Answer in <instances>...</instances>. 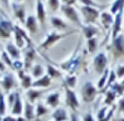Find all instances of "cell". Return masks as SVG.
<instances>
[{"label":"cell","mask_w":124,"mask_h":121,"mask_svg":"<svg viewBox=\"0 0 124 121\" xmlns=\"http://www.w3.org/2000/svg\"><path fill=\"white\" fill-rule=\"evenodd\" d=\"M77 32H78V30H71L66 33H58L57 31H52V32H49L46 35L45 39L40 44V48L45 49V50L49 49L52 46H54L56 43H58L59 40L69 37V36H71L73 34H75V33H77Z\"/></svg>","instance_id":"obj_1"},{"label":"cell","mask_w":124,"mask_h":121,"mask_svg":"<svg viewBox=\"0 0 124 121\" xmlns=\"http://www.w3.org/2000/svg\"><path fill=\"white\" fill-rule=\"evenodd\" d=\"M108 50L111 52L114 61L124 57V34H120L116 38L111 40V44L108 46Z\"/></svg>","instance_id":"obj_2"},{"label":"cell","mask_w":124,"mask_h":121,"mask_svg":"<svg viewBox=\"0 0 124 121\" xmlns=\"http://www.w3.org/2000/svg\"><path fill=\"white\" fill-rule=\"evenodd\" d=\"M80 13H81L84 23H86L87 25H94L98 22V19L100 18L101 14L97 8L87 7V6H81L80 7Z\"/></svg>","instance_id":"obj_3"},{"label":"cell","mask_w":124,"mask_h":121,"mask_svg":"<svg viewBox=\"0 0 124 121\" xmlns=\"http://www.w3.org/2000/svg\"><path fill=\"white\" fill-rule=\"evenodd\" d=\"M99 89H97L94 84L90 81H87L81 86V97L85 102H92L97 97Z\"/></svg>","instance_id":"obj_4"},{"label":"cell","mask_w":124,"mask_h":121,"mask_svg":"<svg viewBox=\"0 0 124 121\" xmlns=\"http://www.w3.org/2000/svg\"><path fill=\"white\" fill-rule=\"evenodd\" d=\"M61 10L62 12L64 13V15L67 18L68 20H69L71 23H74L75 25L79 26L80 28L84 26V24H82L81 20H80V16L79 14H78L77 10L74 8V6H66V5H62L61 6Z\"/></svg>","instance_id":"obj_5"},{"label":"cell","mask_w":124,"mask_h":121,"mask_svg":"<svg viewBox=\"0 0 124 121\" xmlns=\"http://www.w3.org/2000/svg\"><path fill=\"white\" fill-rule=\"evenodd\" d=\"M63 85H64V89H65V104L67 107H69L75 112L80 106L79 99H78L77 95H76V93L74 92L73 89L66 86L65 84H63Z\"/></svg>","instance_id":"obj_6"},{"label":"cell","mask_w":124,"mask_h":121,"mask_svg":"<svg viewBox=\"0 0 124 121\" xmlns=\"http://www.w3.org/2000/svg\"><path fill=\"white\" fill-rule=\"evenodd\" d=\"M80 61H81L80 60V57L76 56V52H74L73 57H70L68 60L61 63L59 67H61L62 69H64L65 71H67L69 74H75L77 69L80 67Z\"/></svg>","instance_id":"obj_7"},{"label":"cell","mask_w":124,"mask_h":121,"mask_svg":"<svg viewBox=\"0 0 124 121\" xmlns=\"http://www.w3.org/2000/svg\"><path fill=\"white\" fill-rule=\"evenodd\" d=\"M14 32V24L7 19L6 16H1L0 18V37L3 39L10 38L11 34Z\"/></svg>","instance_id":"obj_8"},{"label":"cell","mask_w":124,"mask_h":121,"mask_svg":"<svg viewBox=\"0 0 124 121\" xmlns=\"http://www.w3.org/2000/svg\"><path fill=\"white\" fill-rule=\"evenodd\" d=\"M109 60L108 57L104 52H100L93 58V69L98 74H102L107 69H108Z\"/></svg>","instance_id":"obj_9"},{"label":"cell","mask_w":124,"mask_h":121,"mask_svg":"<svg viewBox=\"0 0 124 121\" xmlns=\"http://www.w3.org/2000/svg\"><path fill=\"white\" fill-rule=\"evenodd\" d=\"M0 84H1V87L5 91V93L9 94L16 86V79L12 73H6L1 79Z\"/></svg>","instance_id":"obj_10"},{"label":"cell","mask_w":124,"mask_h":121,"mask_svg":"<svg viewBox=\"0 0 124 121\" xmlns=\"http://www.w3.org/2000/svg\"><path fill=\"white\" fill-rule=\"evenodd\" d=\"M123 13L124 9L119 11L114 16V22L112 25V32H111V40L116 38L120 35V33L122 31V24H123Z\"/></svg>","instance_id":"obj_11"},{"label":"cell","mask_w":124,"mask_h":121,"mask_svg":"<svg viewBox=\"0 0 124 121\" xmlns=\"http://www.w3.org/2000/svg\"><path fill=\"white\" fill-rule=\"evenodd\" d=\"M12 11H13V14L16 19L19 20V22L25 24L26 21V11H25V7L22 2H12L11 5Z\"/></svg>","instance_id":"obj_12"},{"label":"cell","mask_w":124,"mask_h":121,"mask_svg":"<svg viewBox=\"0 0 124 121\" xmlns=\"http://www.w3.org/2000/svg\"><path fill=\"white\" fill-rule=\"evenodd\" d=\"M36 57V51L33 45H28L25 48V54H24V70L31 69L33 67V61Z\"/></svg>","instance_id":"obj_13"},{"label":"cell","mask_w":124,"mask_h":121,"mask_svg":"<svg viewBox=\"0 0 124 121\" xmlns=\"http://www.w3.org/2000/svg\"><path fill=\"white\" fill-rule=\"evenodd\" d=\"M23 109H24V102H22L21 95H20V93L18 92V93H16V100H14L13 105H12L11 109H10V112H11V115L14 117H20L23 114Z\"/></svg>","instance_id":"obj_14"},{"label":"cell","mask_w":124,"mask_h":121,"mask_svg":"<svg viewBox=\"0 0 124 121\" xmlns=\"http://www.w3.org/2000/svg\"><path fill=\"white\" fill-rule=\"evenodd\" d=\"M59 102H61V94H59V92H52L45 98V105L48 108L56 109V108H58Z\"/></svg>","instance_id":"obj_15"},{"label":"cell","mask_w":124,"mask_h":121,"mask_svg":"<svg viewBox=\"0 0 124 121\" xmlns=\"http://www.w3.org/2000/svg\"><path fill=\"white\" fill-rule=\"evenodd\" d=\"M100 20H101V24L104 31H109L110 28H112L113 22H114V16L111 12L108 11H103L100 14Z\"/></svg>","instance_id":"obj_16"},{"label":"cell","mask_w":124,"mask_h":121,"mask_svg":"<svg viewBox=\"0 0 124 121\" xmlns=\"http://www.w3.org/2000/svg\"><path fill=\"white\" fill-rule=\"evenodd\" d=\"M36 19L42 26L45 25L46 22V10L44 2L42 0H36Z\"/></svg>","instance_id":"obj_17"},{"label":"cell","mask_w":124,"mask_h":121,"mask_svg":"<svg viewBox=\"0 0 124 121\" xmlns=\"http://www.w3.org/2000/svg\"><path fill=\"white\" fill-rule=\"evenodd\" d=\"M24 25H25L26 30L29 31V33H30L31 35H35V34L38 33V31H39V21H38V19H36V16L32 15V14L28 15Z\"/></svg>","instance_id":"obj_18"},{"label":"cell","mask_w":124,"mask_h":121,"mask_svg":"<svg viewBox=\"0 0 124 121\" xmlns=\"http://www.w3.org/2000/svg\"><path fill=\"white\" fill-rule=\"evenodd\" d=\"M44 92H45L44 89H34V87H32V89H28V91H26L28 102H30L31 104H34V102L44 94Z\"/></svg>","instance_id":"obj_19"},{"label":"cell","mask_w":124,"mask_h":121,"mask_svg":"<svg viewBox=\"0 0 124 121\" xmlns=\"http://www.w3.org/2000/svg\"><path fill=\"white\" fill-rule=\"evenodd\" d=\"M6 51L12 58V60H20V58H21V50H20V48L16 44L8 43L6 45Z\"/></svg>","instance_id":"obj_20"},{"label":"cell","mask_w":124,"mask_h":121,"mask_svg":"<svg viewBox=\"0 0 124 121\" xmlns=\"http://www.w3.org/2000/svg\"><path fill=\"white\" fill-rule=\"evenodd\" d=\"M52 85V79L48 76L47 74L43 75L40 79H36L35 81H33V85L32 87L34 89H47Z\"/></svg>","instance_id":"obj_21"},{"label":"cell","mask_w":124,"mask_h":121,"mask_svg":"<svg viewBox=\"0 0 124 121\" xmlns=\"http://www.w3.org/2000/svg\"><path fill=\"white\" fill-rule=\"evenodd\" d=\"M49 22H51L52 26L55 28L56 31H61V32H64V31L68 30V25L63 19L58 18V16H51L49 18Z\"/></svg>","instance_id":"obj_22"},{"label":"cell","mask_w":124,"mask_h":121,"mask_svg":"<svg viewBox=\"0 0 124 121\" xmlns=\"http://www.w3.org/2000/svg\"><path fill=\"white\" fill-rule=\"evenodd\" d=\"M82 34L87 39H90V38L96 37L98 34H100V31L97 27L96 25H84L81 27Z\"/></svg>","instance_id":"obj_23"},{"label":"cell","mask_w":124,"mask_h":121,"mask_svg":"<svg viewBox=\"0 0 124 121\" xmlns=\"http://www.w3.org/2000/svg\"><path fill=\"white\" fill-rule=\"evenodd\" d=\"M52 119L54 121H68L69 116L65 108H56L52 114Z\"/></svg>","instance_id":"obj_24"},{"label":"cell","mask_w":124,"mask_h":121,"mask_svg":"<svg viewBox=\"0 0 124 121\" xmlns=\"http://www.w3.org/2000/svg\"><path fill=\"white\" fill-rule=\"evenodd\" d=\"M23 115H24V118L28 121H31L35 118V108H34V106H33V104H31L30 102H24Z\"/></svg>","instance_id":"obj_25"},{"label":"cell","mask_w":124,"mask_h":121,"mask_svg":"<svg viewBox=\"0 0 124 121\" xmlns=\"http://www.w3.org/2000/svg\"><path fill=\"white\" fill-rule=\"evenodd\" d=\"M116 97H117L116 93H115V92L113 91L112 89H109L108 91L105 92V97H104V100H103L104 105L108 106V107H111V106L114 104Z\"/></svg>","instance_id":"obj_26"},{"label":"cell","mask_w":124,"mask_h":121,"mask_svg":"<svg viewBox=\"0 0 124 121\" xmlns=\"http://www.w3.org/2000/svg\"><path fill=\"white\" fill-rule=\"evenodd\" d=\"M48 111H49L48 107H47L45 104L39 102L38 104H36V108H35V118H41V117L45 116Z\"/></svg>","instance_id":"obj_27"},{"label":"cell","mask_w":124,"mask_h":121,"mask_svg":"<svg viewBox=\"0 0 124 121\" xmlns=\"http://www.w3.org/2000/svg\"><path fill=\"white\" fill-rule=\"evenodd\" d=\"M46 71H47L46 74L48 75L52 80L62 77V72L58 70V69H57V68H55L53 64H47L46 65Z\"/></svg>","instance_id":"obj_28"},{"label":"cell","mask_w":124,"mask_h":121,"mask_svg":"<svg viewBox=\"0 0 124 121\" xmlns=\"http://www.w3.org/2000/svg\"><path fill=\"white\" fill-rule=\"evenodd\" d=\"M44 67L41 64H33V67L31 68V75L32 77H36V79H40L42 77L44 74Z\"/></svg>","instance_id":"obj_29"},{"label":"cell","mask_w":124,"mask_h":121,"mask_svg":"<svg viewBox=\"0 0 124 121\" xmlns=\"http://www.w3.org/2000/svg\"><path fill=\"white\" fill-rule=\"evenodd\" d=\"M13 35H14V40H16V45L18 47H19L20 49L21 48H24L25 47V44H28V43H25V38L22 36V34L19 32V31L16 30V27H14V32H13Z\"/></svg>","instance_id":"obj_30"},{"label":"cell","mask_w":124,"mask_h":121,"mask_svg":"<svg viewBox=\"0 0 124 121\" xmlns=\"http://www.w3.org/2000/svg\"><path fill=\"white\" fill-rule=\"evenodd\" d=\"M109 73H110V69H107V70L101 74L100 80H99L98 83H97V89H98L99 91H102V89L105 87V84H107V82H108Z\"/></svg>","instance_id":"obj_31"},{"label":"cell","mask_w":124,"mask_h":121,"mask_svg":"<svg viewBox=\"0 0 124 121\" xmlns=\"http://www.w3.org/2000/svg\"><path fill=\"white\" fill-rule=\"evenodd\" d=\"M124 9V0H114L110 6V12L112 14H116L119 11Z\"/></svg>","instance_id":"obj_32"},{"label":"cell","mask_w":124,"mask_h":121,"mask_svg":"<svg viewBox=\"0 0 124 121\" xmlns=\"http://www.w3.org/2000/svg\"><path fill=\"white\" fill-rule=\"evenodd\" d=\"M21 86H22V89H32V85H33V80H32V75H30V74H28L26 73L25 75H24L23 77H22L21 80Z\"/></svg>","instance_id":"obj_33"},{"label":"cell","mask_w":124,"mask_h":121,"mask_svg":"<svg viewBox=\"0 0 124 121\" xmlns=\"http://www.w3.org/2000/svg\"><path fill=\"white\" fill-rule=\"evenodd\" d=\"M63 84H65L66 86L70 87V89H75L76 85H77V76L75 74H69L65 77Z\"/></svg>","instance_id":"obj_34"},{"label":"cell","mask_w":124,"mask_h":121,"mask_svg":"<svg viewBox=\"0 0 124 121\" xmlns=\"http://www.w3.org/2000/svg\"><path fill=\"white\" fill-rule=\"evenodd\" d=\"M116 79H117V76H116V73H115V71L114 70H110L109 77H108V82H107V84H105V87L101 92H103V93H104L105 91H108L111 86L113 85V83H115V80H116Z\"/></svg>","instance_id":"obj_35"},{"label":"cell","mask_w":124,"mask_h":121,"mask_svg":"<svg viewBox=\"0 0 124 121\" xmlns=\"http://www.w3.org/2000/svg\"><path fill=\"white\" fill-rule=\"evenodd\" d=\"M87 48H88L89 54H94L97 48H98V38L93 37L90 39H87Z\"/></svg>","instance_id":"obj_36"},{"label":"cell","mask_w":124,"mask_h":121,"mask_svg":"<svg viewBox=\"0 0 124 121\" xmlns=\"http://www.w3.org/2000/svg\"><path fill=\"white\" fill-rule=\"evenodd\" d=\"M0 58H1V60L5 62V64L7 65V67H9V68H11V69H12V67H13V60H12V58L9 56V55H8L7 51H6V50L1 51Z\"/></svg>","instance_id":"obj_37"},{"label":"cell","mask_w":124,"mask_h":121,"mask_svg":"<svg viewBox=\"0 0 124 121\" xmlns=\"http://www.w3.org/2000/svg\"><path fill=\"white\" fill-rule=\"evenodd\" d=\"M7 102H6V98H5V95H3L1 92H0V117L6 116V112H7Z\"/></svg>","instance_id":"obj_38"},{"label":"cell","mask_w":124,"mask_h":121,"mask_svg":"<svg viewBox=\"0 0 124 121\" xmlns=\"http://www.w3.org/2000/svg\"><path fill=\"white\" fill-rule=\"evenodd\" d=\"M80 3H82V6H87V7H93V8H105V5H100V3L96 2L94 0H78Z\"/></svg>","instance_id":"obj_39"},{"label":"cell","mask_w":124,"mask_h":121,"mask_svg":"<svg viewBox=\"0 0 124 121\" xmlns=\"http://www.w3.org/2000/svg\"><path fill=\"white\" fill-rule=\"evenodd\" d=\"M110 89H112L113 91L116 93L117 96H123L124 95V85L122 83H119V82H115V83H113V85L111 86Z\"/></svg>","instance_id":"obj_40"},{"label":"cell","mask_w":124,"mask_h":121,"mask_svg":"<svg viewBox=\"0 0 124 121\" xmlns=\"http://www.w3.org/2000/svg\"><path fill=\"white\" fill-rule=\"evenodd\" d=\"M47 5H48L51 11L56 12L57 10L61 9V0H47Z\"/></svg>","instance_id":"obj_41"},{"label":"cell","mask_w":124,"mask_h":121,"mask_svg":"<svg viewBox=\"0 0 124 121\" xmlns=\"http://www.w3.org/2000/svg\"><path fill=\"white\" fill-rule=\"evenodd\" d=\"M109 109H110V108H108V106H103V107L98 111V114H97V120H98V121L102 120V119L107 116Z\"/></svg>","instance_id":"obj_42"},{"label":"cell","mask_w":124,"mask_h":121,"mask_svg":"<svg viewBox=\"0 0 124 121\" xmlns=\"http://www.w3.org/2000/svg\"><path fill=\"white\" fill-rule=\"evenodd\" d=\"M116 108H117V106L112 105L110 107V109H109L107 116H105L104 118H103L102 120H100V121H111V119H112V117H113V115H114V111H115V109H116Z\"/></svg>","instance_id":"obj_43"},{"label":"cell","mask_w":124,"mask_h":121,"mask_svg":"<svg viewBox=\"0 0 124 121\" xmlns=\"http://www.w3.org/2000/svg\"><path fill=\"white\" fill-rule=\"evenodd\" d=\"M16 93L18 92H13V93H9L8 94V100H7V105L9 106V108L11 109L12 105H13L14 100H16Z\"/></svg>","instance_id":"obj_44"},{"label":"cell","mask_w":124,"mask_h":121,"mask_svg":"<svg viewBox=\"0 0 124 121\" xmlns=\"http://www.w3.org/2000/svg\"><path fill=\"white\" fill-rule=\"evenodd\" d=\"M13 70H16V72L22 69H24V62L21 60H13V67H12Z\"/></svg>","instance_id":"obj_45"},{"label":"cell","mask_w":124,"mask_h":121,"mask_svg":"<svg viewBox=\"0 0 124 121\" xmlns=\"http://www.w3.org/2000/svg\"><path fill=\"white\" fill-rule=\"evenodd\" d=\"M115 73H116L117 79H123L124 77V63L117 65L116 69H115Z\"/></svg>","instance_id":"obj_46"},{"label":"cell","mask_w":124,"mask_h":121,"mask_svg":"<svg viewBox=\"0 0 124 121\" xmlns=\"http://www.w3.org/2000/svg\"><path fill=\"white\" fill-rule=\"evenodd\" d=\"M117 110L120 112H122V114H124V96H122L120 98L119 102H117Z\"/></svg>","instance_id":"obj_47"},{"label":"cell","mask_w":124,"mask_h":121,"mask_svg":"<svg viewBox=\"0 0 124 121\" xmlns=\"http://www.w3.org/2000/svg\"><path fill=\"white\" fill-rule=\"evenodd\" d=\"M82 121H96V119H94V117L92 116V114L87 112V114L84 116V118H82Z\"/></svg>","instance_id":"obj_48"},{"label":"cell","mask_w":124,"mask_h":121,"mask_svg":"<svg viewBox=\"0 0 124 121\" xmlns=\"http://www.w3.org/2000/svg\"><path fill=\"white\" fill-rule=\"evenodd\" d=\"M62 2H63V5L66 6H74L77 2V0H62Z\"/></svg>","instance_id":"obj_49"},{"label":"cell","mask_w":124,"mask_h":121,"mask_svg":"<svg viewBox=\"0 0 124 121\" xmlns=\"http://www.w3.org/2000/svg\"><path fill=\"white\" fill-rule=\"evenodd\" d=\"M2 121H16V118L14 116H12V115H10V116L2 117Z\"/></svg>","instance_id":"obj_50"},{"label":"cell","mask_w":124,"mask_h":121,"mask_svg":"<svg viewBox=\"0 0 124 121\" xmlns=\"http://www.w3.org/2000/svg\"><path fill=\"white\" fill-rule=\"evenodd\" d=\"M0 2L2 3V6L6 9H9L10 8V0H0Z\"/></svg>","instance_id":"obj_51"},{"label":"cell","mask_w":124,"mask_h":121,"mask_svg":"<svg viewBox=\"0 0 124 121\" xmlns=\"http://www.w3.org/2000/svg\"><path fill=\"white\" fill-rule=\"evenodd\" d=\"M70 121H80L79 117H78V115L76 114V112L71 114V116H70Z\"/></svg>","instance_id":"obj_52"},{"label":"cell","mask_w":124,"mask_h":121,"mask_svg":"<svg viewBox=\"0 0 124 121\" xmlns=\"http://www.w3.org/2000/svg\"><path fill=\"white\" fill-rule=\"evenodd\" d=\"M6 68H7V65L5 64V62H3V61L1 60V58H0V72H5Z\"/></svg>","instance_id":"obj_53"},{"label":"cell","mask_w":124,"mask_h":121,"mask_svg":"<svg viewBox=\"0 0 124 121\" xmlns=\"http://www.w3.org/2000/svg\"><path fill=\"white\" fill-rule=\"evenodd\" d=\"M121 83H122V84H123V85H124V77H123V80H122V82H121Z\"/></svg>","instance_id":"obj_54"},{"label":"cell","mask_w":124,"mask_h":121,"mask_svg":"<svg viewBox=\"0 0 124 121\" xmlns=\"http://www.w3.org/2000/svg\"><path fill=\"white\" fill-rule=\"evenodd\" d=\"M1 79H2V76H1V73H0V82H1Z\"/></svg>","instance_id":"obj_55"},{"label":"cell","mask_w":124,"mask_h":121,"mask_svg":"<svg viewBox=\"0 0 124 121\" xmlns=\"http://www.w3.org/2000/svg\"><path fill=\"white\" fill-rule=\"evenodd\" d=\"M21 1H24V0H19V1H18V2H21Z\"/></svg>","instance_id":"obj_56"},{"label":"cell","mask_w":124,"mask_h":121,"mask_svg":"<svg viewBox=\"0 0 124 121\" xmlns=\"http://www.w3.org/2000/svg\"><path fill=\"white\" fill-rule=\"evenodd\" d=\"M0 55H1V50H0Z\"/></svg>","instance_id":"obj_57"},{"label":"cell","mask_w":124,"mask_h":121,"mask_svg":"<svg viewBox=\"0 0 124 121\" xmlns=\"http://www.w3.org/2000/svg\"><path fill=\"white\" fill-rule=\"evenodd\" d=\"M42 1H45V0H42Z\"/></svg>","instance_id":"obj_58"},{"label":"cell","mask_w":124,"mask_h":121,"mask_svg":"<svg viewBox=\"0 0 124 121\" xmlns=\"http://www.w3.org/2000/svg\"><path fill=\"white\" fill-rule=\"evenodd\" d=\"M123 121H124V119H123Z\"/></svg>","instance_id":"obj_59"},{"label":"cell","mask_w":124,"mask_h":121,"mask_svg":"<svg viewBox=\"0 0 124 121\" xmlns=\"http://www.w3.org/2000/svg\"><path fill=\"white\" fill-rule=\"evenodd\" d=\"M121 121H123V120H121Z\"/></svg>","instance_id":"obj_60"}]
</instances>
